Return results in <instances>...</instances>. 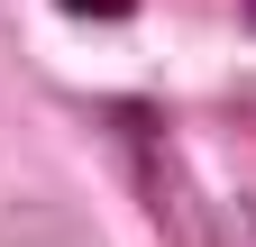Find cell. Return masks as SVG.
<instances>
[{
    "label": "cell",
    "instance_id": "cell-2",
    "mask_svg": "<svg viewBox=\"0 0 256 247\" xmlns=\"http://www.w3.org/2000/svg\"><path fill=\"white\" fill-rule=\"evenodd\" d=\"M64 18H92V28H119V18H138V0H64Z\"/></svg>",
    "mask_w": 256,
    "mask_h": 247
},
{
    "label": "cell",
    "instance_id": "cell-4",
    "mask_svg": "<svg viewBox=\"0 0 256 247\" xmlns=\"http://www.w3.org/2000/svg\"><path fill=\"white\" fill-rule=\"evenodd\" d=\"M238 10H247V28H256V0H238Z\"/></svg>",
    "mask_w": 256,
    "mask_h": 247
},
{
    "label": "cell",
    "instance_id": "cell-3",
    "mask_svg": "<svg viewBox=\"0 0 256 247\" xmlns=\"http://www.w3.org/2000/svg\"><path fill=\"white\" fill-rule=\"evenodd\" d=\"M220 247H256V202H238V210H220Z\"/></svg>",
    "mask_w": 256,
    "mask_h": 247
},
{
    "label": "cell",
    "instance_id": "cell-1",
    "mask_svg": "<svg viewBox=\"0 0 256 247\" xmlns=\"http://www.w3.org/2000/svg\"><path fill=\"white\" fill-rule=\"evenodd\" d=\"M0 247H92V229L55 202H10L0 210Z\"/></svg>",
    "mask_w": 256,
    "mask_h": 247
}]
</instances>
